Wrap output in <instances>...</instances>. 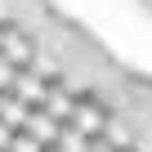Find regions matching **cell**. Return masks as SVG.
Listing matches in <instances>:
<instances>
[{"instance_id": "cell-1", "label": "cell", "mask_w": 152, "mask_h": 152, "mask_svg": "<svg viewBox=\"0 0 152 152\" xmlns=\"http://www.w3.org/2000/svg\"><path fill=\"white\" fill-rule=\"evenodd\" d=\"M72 99H76V107H72V125L81 130V134H90V139H99V134H103V125L112 121V116H107V107H103L90 90L72 94Z\"/></svg>"}, {"instance_id": "cell-3", "label": "cell", "mask_w": 152, "mask_h": 152, "mask_svg": "<svg viewBox=\"0 0 152 152\" xmlns=\"http://www.w3.org/2000/svg\"><path fill=\"white\" fill-rule=\"evenodd\" d=\"M5 94H14V99H18V103H27V107H40V103H45V85H40L36 67H23V72H14V85H9Z\"/></svg>"}, {"instance_id": "cell-2", "label": "cell", "mask_w": 152, "mask_h": 152, "mask_svg": "<svg viewBox=\"0 0 152 152\" xmlns=\"http://www.w3.org/2000/svg\"><path fill=\"white\" fill-rule=\"evenodd\" d=\"M0 54H5V58H9L18 72H23V67H36V58H40V45H36V36H27V31L18 27V31H9L5 40H0Z\"/></svg>"}, {"instance_id": "cell-13", "label": "cell", "mask_w": 152, "mask_h": 152, "mask_svg": "<svg viewBox=\"0 0 152 152\" xmlns=\"http://www.w3.org/2000/svg\"><path fill=\"white\" fill-rule=\"evenodd\" d=\"M45 152H58V148H45Z\"/></svg>"}, {"instance_id": "cell-9", "label": "cell", "mask_w": 152, "mask_h": 152, "mask_svg": "<svg viewBox=\"0 0 152 152\" xmlns=\"http://www.w3.org/2000/svg\"><path fill=\"white\" fill-rule=\"evenodd\" d=\"M14 72H18V67H14V63L5 58V54H0V94H5V90L14 85Z\"/></svg>"}, {"instance_id": "cell-12", "label": "cell", "mask_w": 152, "mask_h": 152, "mask_svg": "<svg viewBox=\"0 0 152 152\" xmlns=\"http://www.w3.org/2000/svg\"><path fill=\"white\" fill-rule=\"evenodd\" d=\"M125 152H143V148H139V143H130V148H125Z\"/></svg>"}, {"instance_id": "cell-7", "label": "cell", "mask_w": 152, "mask_h": 152, "mask_svg": "<svg viewBox=\"0 0 152 152\" xmlns=\"http://www.w3.org/2000/svg\"><path fill=\"white\" fill-rule=\"evenodd\" d=\"M54 148H58V152H85V148H90V134H81L72 121H63V125H58V139H54Z\"/></svg>"}, {"instance_id": "cell-4", "label": "cell", "mask_w": 152, "mask_h": 152, "mask_svg": "<svg viewBox=\"0 0 152 152\" xmlns=\"http://www.w3.org/2000/svg\"><path fill=\"white\" fill-rule=\"evenodd\" d=\"M18 134H27V139H36L40 148H54V139H58V121H49V116H45L40 107H31Z\"/></svg>"}, {"instance_id": "cell-10", "label": "cell", "mask_w": 152, "mask_h": 152, "mask_svg": "<svg viewBox=\"0 0 152 152\" xmlns=\"http://www.w3.org/2000/svg\"><path fill=\"white\" fill-rule=\"evenodd\" d=\"M85 152H116V148H112V143L99 134V139H90V148H85Z\"/></svg>"}, {"instance_id": "cell-6", "label": "cell", "mask_w": 152, "mask_h": 152, "mask_svg": "<svg viewBox=\"0 0 152 152\" xmlns=\"http://www.w3.org/2000/svg\"><path fill=\"white\" fill-rule=\"evenodd\" d=\"M27 112H31V107H27V103H18L14 94H0V125H9V130L18 134V130H23V121H27Z\"/></svg>"}, {"instance_id": "cell-8", "label": "cell", "mask_w": 152, "mask_h": 152, "mask_svg": "<svg viewBox=\"0 0 152 152\" xmlns=\"http://www.w3.org/2000/svg\"><path fill=\"white\" fill-rule=\"evenodd\" d=\"M9 152H45V148H40L36 139H27V134H14V139H9Z\"/></svg>"}, {"instance_id": "cell-11", "label": "cell", "mask_w": 152, "mask_h": 152, "mask_svg": "<svg viewBox=\"0 0 152 152\" xmlns=\"http://www.w3.org/2000/svg\"><path fill=\"white\" fill-rule=\"evenodd\" d=\"M9 139H14V130H9V125H0V152H9Z\"/></svg>"}, {"instance_id": "cell-5", "label": "cell", "mask_w": 152, "mask_h": 152, "mask_svg": "<svg viewBox=\"0 0 152 152\" xmlns=\"http://www.w3.org/2000/svg\"><path fill=\"white\" fill-rule=\"evenodd\" d=\"M72 107H76V99H72L67 90H49V94H45V103H40V112H45L49 121H58V125H63V121H72Z\"/></svg>"}]
</instances>
